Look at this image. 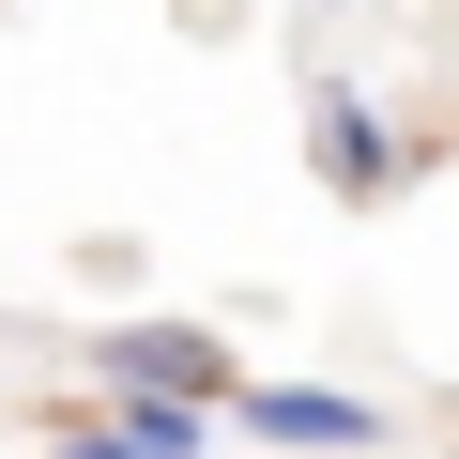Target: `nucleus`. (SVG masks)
Returning a JSON list of instances; mask_svg holds the SVG:
<instances>
[{"label": "nucleus", "instance_id": "6", "mask_svg": "<svg viewBox=\"0 0 459 459\" xmlns=\"http://www.w3.org/2000/svg\"><path fill=\"white\" fill-rule=\"evenodd\" d=\"M307 16H352V0H307Z\"/></svg>", "mask_w": 459, "mask_h": 459}, {"label": "nucleus", "instance_id": "2", "mask_svg": "<svg viewBox=\"0 0 459 459\" xmlns=\"http://www.w3.org/2000/svg\"><path fill=\"white\" fill-rule=\"evenodd\" d=\"M214 429H246V444H276V459H398V413L383 398H352V383H230V413Z\"/></svg>", "mask_w": 459, "mask_h": 459}, {"label": "nucleus", "instance_id": "1", "mask_svg": "<svg viewBox=\"0 0 459 459\" xmlns=\"http://www.w3.org/2000/svg\"><path fill=\"white\" fill-rule=\"evenodd\" d=\"M230 383H246V352H230L214 322L184 307H123L92 337V398H184V413H230Z\"/></svg>", "mask_w": 459, "mask_h": 459}, {"label": "nucleus", "instance_id": "5", "mask_svg": "<svg viewBox=\"0 0 459 459\" xmlns=\"http://www.w3.org/2000/svg\"><path fill=\"white\" fill-rule=\"evenodd\" d=\"M47 459H123V444H108V429H92V413H77V429H62V444H47Z\"/></svg>", "mask_w": 459, "mask_h": 459}, {"label": "nucleus", "instance_id": "4", "mask_svg": "<svg viewBox=\"0 0 459 459\" xmlns=\"http://www.w3.org/2000/svg\"><path fill=\"white\" fill-rule=\"evenodd\" d=\"M92 429H108L123 459H230L214 413H184V398H92Z\"/></svg>", "mask_w": 459, "mask_h": 459}, {"label": "nucleus", "instance_id": "3", "mask_svg": "<svg viewBox=\"0 0 459 459\" xmlns=\"http://www.w3.org/2000/svg\"><path fill=\"white\" fill-rule=\"evenodd\" d=\"M398 169H413L398 108L352 92V77H307V184H322L337 214H368V199H398Z\"/></svg>", "mask_w": 459, "mask_h": 459}]
</instances>
